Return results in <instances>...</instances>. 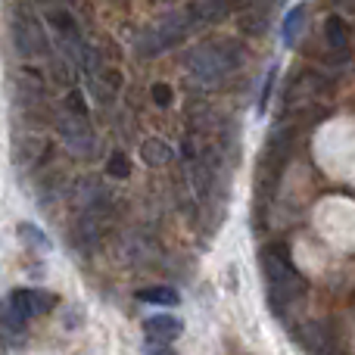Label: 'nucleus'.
Wrapping results in <instances>:
<instances>
[{"label": "nucleus", "mask_w": 355, "mask_h": 355, "mask_svg": "<svg viewBox=\"0 0 355 355\" xmlns=\"http://www.w3.org/2000/svg\"><path fill=\"white\" fill-rule=\"evenodd\" d=\"M240 62V53L231 44H206V47L193 50L190 56V69L202 85H218L225 75L234 72V66Z\"/></svg>", "instance_id": "nucleus-2"}, {"label": "nucleus", "mask_w": 355, "mask_h": 355, "mask_svg": "<svg viewBox=\"0 0 355 355\" xmlns=\"http://www.w3.org/2000/svg\"><path fill=\"white\" fill-rule=\"evenodd\" d=\"M275 78H277V69H271V72H268V81H265V87H262V100H259V110H265V103H268L271 87H275Z\"/></svg>", "instance_id": "nucleus-15"}, {"label": "nucleus", "mask_w": 355, "mask_h": 355, "mask_svg": "<svg viewBox=\"0 0 355 355\" xmlns=\"http://www.w3.org/2000/svg\"><path fill=\"white\" fill-rule=\"evenodd\" d=\"M302 16H306V3H296L293 10L287 12V19H284V44H293L296 37H300Z\"/></svg>", "instance_id": "nucleus-9"}, {"label": "nucleus", "mask_w": 355, "mask_h": 355, "mask_svg": "<svg viewBox=\"0 0 355 355\" xmlns=\"http://www.w3.org/2000/svg\"><path fill=\"white\" fill-rule=\"evenodd\" d=\"M69 112H75V116H85L87 119V106H85V97H81L78 91L69 94Z\"/></svg>", "instance_id": "nucleus-13"}, {"label": "nucleus", "mask_w": 355, "mask_h": 355, "mask_svg": "<svg viewBox=\"0 0 355 355\" xmlns=\"http://www.w3.org/2000/svg\"><path fill=\"white\" fill-rule=\"evenodd\" d=\"M19 237H22L28 246H35V250H47V237H44L35 225H19Z\"/></svg>", "instance_id": "nucleus-11"}, {"label": "nucleus", "mask_w": 355, "mask_h": 355, "mask_svg": "<svg viewBox=\"0 0 355 355\" xmlns=\"http://www.w3.org/2000/svg\"><path fill=\"white\" fill-rule=\"evenodd\" d=\"M141 159L147 162L150 168H162V166H168V162L175 159V150L168 147L162 137H150V141L141 144Z\"/></svg>", "instance_id": "nucleus-6"}, {"label": "nucleus", "mask_w": 355, "mask_h": 355, "mask_svg": "<svg viewBox=\"0 0 355 355\" xmlns=\"http://www.w3.org/2000/svg\"><path fill=\"white\" fill-rule=\"evenodd\" d=\"M262 271H265V281H268V290L275 300H302L309 290V281L300 275L290 256L281 250V246H268L262 252Z\"/></svg>", "instance_id": "nucleus-1"}, {"label": "nucleus", "mask_w": 355, "mask_h": 355, "mask_svg": "<svg viewBox=\"0 0 355 355\" xmlns=\"http://www.w3.org/2000/svg\"><path fill=\"white\" fill-rule=\"evenodd\" d=\"M6 306H10L22 321H28V318H35L37 312H50V309H53V296L37 293V290H12Z\"/></svg>", "instance_id": "nucleus-4"}, {"label": "nucleus", "mask_w": 355, "mask_h": 355, "mask_svg": "<svg viewBox=\"0 0 355 355\" xmlns=\"http://www.w3.org/2000/svg\"><path fill=\"white\" fill-rule=\"evenodd\" d=\"M153 100L159 106H168V103H172V91H168L166 85H153Z\"/></svg>", "instance_id": "nucleus-14"}, {"label": "nucleus", "mask_w": 355, "mask_h": 355, "mask_svg": "<svg viewBox=\"0 0 355 355\" xmlns=\"http://www.w3.org/2000/svg\"><path fill=\"white\" fill-rule=\"evenodd\" d=\"M106 172H110L112 178H128V175H131V162H128V156H125L122 150H116V153L110 156V162H106Z\"/></svg>", "instance_id": "nucleus-10"}, {"label": "nucleus", "mask_w": 355, "mask_h": 355, "mask_svg": "<svg viewBox=\"0 0 355 355\" xmlns=\"http://www.w3.org/2000/svg\"><path fill=\"white\" fill-rule=\"evenodd\" d=\"M56 131H60L62 144H66V150L72 156H78V159L94 156V131H91V125H87L85 116H75V112L66 110L60 119H56Z\"/></svg>", "instance_id": "nucleus-3"}, {"label": "nucleus", "mask_w": 355, "mask_h": 355, "mask_svg": "<svg viewBox=\"0 0 355 355\" xmlns=\"http://www.w3.org/2000/svg\"><path fill=\"white\" fill-rule=\"evenodd\" d=\"M324 37H327V44H331V50H343L346 53V47H349V25L343 22L340 16H331L324 22Z\"/></svg>", "instance_id": "nucleus-7"}, {"label": "nucleus", "mask_w": 355, "mask_h": 355, "mask_svg": "<svg viewBox=\"0 0 355 355\" xmlns=\"http://www.w3.org/2000/svg\"><path fill=\"white\" fill-rule=\"evenodd\" d=\"M137 300L141 302H153V306H178L181 302V296L175 293L172 287H147L137 293Z\"/></svg>", "instance_id": "nucleus-8"}, {"label": "nucleus", "mask_w": 355, "mask_h": 355, "mask_svg": "<svg viewBox=\"0 0 355 355\" xmlns=\"http://www.w3.org/2000/svg\"><path fill=\"white\" fill-rule=\"evenodd\" d=\"M144 355H175V349L166 340H150V343L144 346Z\"/></svg>", "instance_id": "nucleus-12"}, {"label": "nucleus", "mask_w": 355, "mask_h": 355, "mask_svg": "<svg viewBox=\"0 0 355 355\" xmlns=\"http://www.w3.org/2000/svg\"><path fill=\"white\" fill-rule=\"evenodd\" d=\"M181 318H175V315H150L147 321H144V334H147L150 340H166V343H172V340L181 337Z\"/></svg>", "instance_id": "nucleus-5"}]
</instances>
